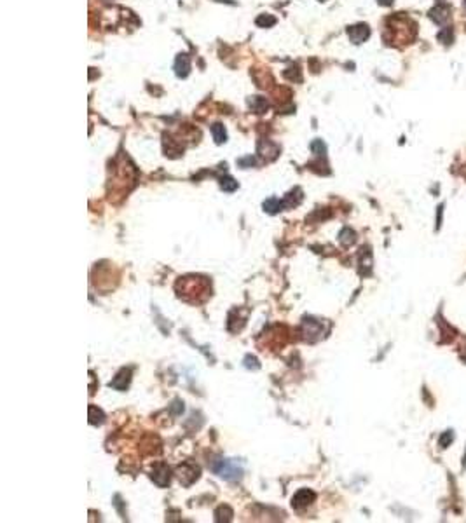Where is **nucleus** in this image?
<instances>
[{
	"label": "nucleus",
	"mask_w": 466,
	"mask_h": 523,
	"mask_svg": "<svg viewBox=\"0 0 466 523\" xmlns=\"http://www.w3.org/2000/svg\"><path fill=\"white\" fill-rule=\"evenodd\" d=\"M211 469L225 480H238L243 475V469H241V466H238L236 461H223L222 459V461H217V464L211 466Z\"/></svg>",
	"instance_id": "f257e3e1"
},
{
	"label": "nucleus",
	"mask_w": 466,
	"mask_h": 523,
	"mask_svg": "<svg viewBox=\"0 0 466 523\" xmlns=\"http://www.w3.org/2000/svg\"><path fill=\"white\" fill-rule=\"evenodd\" d=\"M314 499H316L314 492L308 490V488H302V490H299L297 494L292 497V506H294L295 509H302V507L309 506L311 502H314Z\"/></svg>",
	"instance_id": "f03ea898"
},
{
	"label": "nucleus",
	"mask_w": 466,
	"mask_h": 523,
	"mask_svg": "<svg viewBox=\"0 0 466 523\" xmlns=\"http://www.w3.org/2000/svg\"><path fill=\"white\" fill-rule=\"evenodd\" d=\"M152 480L159 487H166L169 483V468L166 464H157L152 471Z\"/></svg>",
	"instance_id": "7ed1b4c3"
},
{
	"label": "nucleus",
	"mask_w": 466,
	"mask_h": 523,
	"mask_svg": "<svg viewBox=\"0 0 466 523\" xmlns=\"http://www.w3.org/2000/svg\"><path fill=\"white\" fill-rule=\"evenodd\" d=\"M347 35H350V39L353 40L355 44H362L363 40L369 37V26H367V25L351 26V28L347 30Z\"/></svg>",
	"instance_id": "20e7f679"
},
{
	"label": "nucleus",
	"mask_w": 466,
	"mask_h": 523,
	"mask_svg": "<svg viewBox=\"0 0 466 523\" xmlns=\"http://www.w3.org/2000/svg\"><path fill=\"white\" fill-rule=\"evenodd\" d=\"M178 478H180V481L184 485H187V476H191L192 481H196L199 478V468L198 466H192V464H184L180 469H178Z\"/></svg>",
	"instance_id": "39448f33"
},
{
	"label": "nucleus",
	"mask_w": 466,
	"mask_h": 523,
	"mask_svg": "<svg viewBox=\"0 0 466 523\" xmlns=\"http://www.w3.org/2000/svg\"><path fill=\"white\" fill-rule=\"evenodd\" d=\"M131 380V370H121L119 375L110 382V387L117 389V391H124V389L130 385Z\"/></svg>",
	"instance_id": "423d86ee"
},
{
	"label": "nucleus",
	"mask_w": 466,
	"mask_h": 523,
	"mask_svg": "<svg viewBox=\"0 0 466 523\" xmlns=\"http://www.w3.org/2000/svg\"><path fill=\"white\" fill-rule=\"evenodd\" d=\"M430 16L433 18V21H437L438 25H445L450 20V9L447 6H437L430 13Z\"/></svg>",
	"instance_id": "0eeeda50"
},
{
	"label": "nucleus",
	"mask_w": 466,
	"mask_h": 523,
	"mask_svg": "<svg viewBox=\"0 0 466 523\" xmlns=\"http://www.w3.org/2000/svg\"><path fill=\"white\" fill-rule=\"evenodd\" d=\"M211 133H213V138L217 143L225 142V129H223L222 124H215V126H211Z\"/></svg>",
	"instance_id": "6e6552de"
},
{
	"label": "nucleus",
	"mask_w": 466,
	"mask_h": 523,
	"mask_svg": "<svg viewBox=\"0 0 466 523\" xmlns=\"http://www.w3.org/2000/svg\"><path fill=\"white\" fill-rule=\"evenodd\" d=\"M236 187H238V183L232 180V178H225V180H222V188H223L225 192L236 190Z\"/></svg>",
	"instance_id": "1a4fd4ad"
},
{
	"label": "nucleus",
	"mask_w": 466,
	"mask_h": 523,
	"mask_svg": "<svg viewBox=\"0 0 466 523\" xmlns=\"http://www.w3.org/2000/svg\"><path fill=\"white\" fill-rule=\"evenodd\" d=\"M438 39H440L444 44H449L450 40H452V33H450V28H447V30H444V32L438 33Z\"/></svg>",
	"instance_id": "9d476101"
},
{
	"label": "nucleus",
	"mask_w": 466,
	"mask_h": 523,
	"mask_svg": "<svg viewBox=\"0 0 466 523\" xmlns=\"http://www.w3.org/2000/svg\"><path fill=\"white\" fill-rule=\"evenodd\" d=\"M449 441H452V433H450V431H447V433L440 438V446H442V448H445Z\"/></svg>",
	"instance_id": "9b49d317"
},
{
	"label": "nucleus",
	"mask_w": 466,
	"mask_h": 523,
	"mask_svg": "<svg viewBox=\"0 0 466 523\" xmlns=\"http://www.w3.org/2000/svg\"><path fill=\"white\" fill-rule=\"evenodd\" d=\"M393 0H379V4H382V6H389Z\"/></svg>",
	"instance_id": "f8f14e48"
}]
</instances>
